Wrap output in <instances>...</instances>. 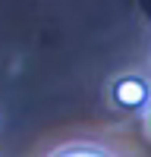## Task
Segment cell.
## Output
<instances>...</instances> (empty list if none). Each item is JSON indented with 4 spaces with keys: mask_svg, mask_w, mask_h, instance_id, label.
I'll return each instance as SVG.
<instances>
[{
    "mask_svg": "<svg viewBox=\"0 0 151 157\" xmlns=\"http://www.w3.org/2000/svg\"><path fill=\"white\" fill-rule=\"evenodd\" d=\"M47 157H117V154L101 148V145H91V141H72V145H63L57 151H50Z\"/></svg>",
    "mask_w": 151,
    "mask_h": 157,
    "instance_id": "7a4b0ae2",
    "label": "cell"
},
{
    "mask_svg": "<svg viewBox=\"0 0 151 157\" xmlns=\"http://www.w3.org/2000/svg\"><path fill=\"white\" fill-rule=\"evenodd\" d=\"M110 101L117 104L120 110H145L148 104H151V82H148L145 75L126 72L120 78H113Z\"/></svg>",
    "mask_w": 151,
    "mask_h": 157,
    "instance_id": "6da1fadb",
    "label": "cell"
},
{
    "mask_svg": "<svg viewBox=\"0 0 151 157\" xmlns=\"http://www.w3.org/2000/svg\"><path fill=\"white\" fill-rule=\"evenodd\" d=\"M148 135H151V113H148Z\"/></svg>",
    "mask_w": 151,
    "mask_h": 157,
    "instance_id": "3957f363",
    "label": "cell"
}]
</instances>
